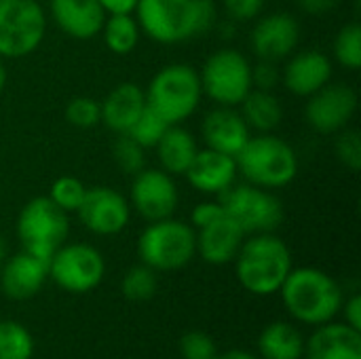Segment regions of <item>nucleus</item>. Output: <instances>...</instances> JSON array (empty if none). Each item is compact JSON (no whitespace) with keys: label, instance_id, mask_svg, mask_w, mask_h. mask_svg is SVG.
Wrapping results in <instances>:
<instances>
[{"label":"nucleus","instance_id":"f257e3e1","mask_svg":"<svg viewBox=\"0 0 361 359\" xmlns=\"http://www.w3.org/2000/svg\"><path fill=\"white\" fill-rule=\"evenodd\" d=\"M133 15L142 34L159 44H182L205 36L220 19L214 0H137Z\"/></svg>","mask_w":361,"mask_h":359},{"label":"nucleus","instance_id":"f03ea898","mask_svg":"<svg viewBox=\"0 0 361 359\" xmlns=\"http://www.w3.org/2000/svg\"><path fill=\"white\" fill-rule=\"evenodd\" d=\"M286 311L305 326H324L334 322L345 303L343 286L322 269H292L279 288Z\"/></svg>","mask_w":361,"mask_h":359},{"label":"nucleus","instance_id":"7ed1b4c3","mask_svg":"<svg viewBox=\"0 0 361 359\" xmlns=\"http://www.w3.org/2000/svg\"><path fill=\"white\" fill-rule=\"evenodd\" d=\"M235 277L254 296H273L294 269L288 243L275 233L247 235L235 256Z\"/></svg>","mask_w":361,"mask_h":359},{"label":"nucleus","instance_id":"20e7f679","mask_svg":"<svg viewBox=\"0 0 361 359\" xmlns=\"http://www.w3.org/2000/svg\"><path fill=\"white\" fill-rule=\"evenodd\" d=\"M144 95L146 106L167 125H182L199 110L203 99L199 70L184 61L167 63L154 72Z\"/></svg>","mask_w":361,"mask_h":359},{"label":"nucleus","instance_id":"39448f33","mask_svg":"<svg viewBox=\"0 0 361 359\" xmlns=\"http://www.w3.org/2000/svg\"><path fill=\"white\" fill-rule=\"evenodd\" d=\"M235 159L239 176H243L245 182L267 190L286 188L298 176L296 150L275 133L252 135Z\"/></svg>","mask_w":361,"mask_h":359},{"label":"nucleus","instance_id":"423d86ee","mask_svg":"<svg viewBox=\"0 0 361 359\" xmlns=\"http://www.w3.org/2000/svg\"><path fill=\"white\" fill-rule=\"evenodd\" d=\"M197 256V235L190 222L165 218L148 222L137 237V258L157 273H171L188 267Z\"/></svg>","mask_w":361,"mask_h":359},{"label":"nucleus","instance_id":"0eeeda50","mask_svg":"<svg viewBox=\"0 0 361 359\" xmlns=\"http://www.w3.org/2000/svg\"><path fill=\"white\" fill-rule=\"evenodd\" d=\"M15 235L23 252L49 262L70 235V214L57 207L49 197H34L17 216Z\"/></svg>","mask_w":361,"mask_h":359},{"label":"nucleus","instance_id":"6e6552de","mask_svg":"<svg viewBox=\"0 0 361 359\" xmlns=\"http://www.w3.org/2000/svg\"><path fill=\"white\" fill-rule=\"evenodd\" d=\"M203 97L216 106L239 108L252 87V61L237 49L224 47L214 51L199 70Z\"/></svg>","mask_w":361,"mask_h":359},{"label":"nucleus","instance_id":"1a4fd4ad","mask_svg":"<svg viewBox=\"0 0 361 359\" xmlns=\"http://www.w3.org/2000/svg\"><path fill=\"white\" fill-rule=\"evenodd\" d=\"M47 11L38 0H0V59L32 55L47 36Z\"/></svg>","mask_w":361,"mask_h":359},{"label":"nucleus","instance_id":"9d476101","mask_svg":"<svg viewBox=\"0 0 361 359\" xmlns=\"http://www.w3.org/2000/svg\"><path fill=\"white\" fill-rule=\"evenodd\" d=\"M224 212L241 226L245 235L275 233L283 224V205L273 190L250 182H235L218 197Z\"/></svg>","mask_w":361,"mask_h":359},{"label":"nucleus","instance_id":"9b49d317","mask_svg":"<svg viewBox=\"0 0 361 359\" xmlns=\"http://www.w3.org/2000/svg\"><path fill=\"white\" fill-rule=\"evenodd\" d=\"M106 275V260L91 243H63L49 260V279L70 294L95 290Z\"/></svg>","mask_w":361,"mask_h":359},{"label":"nucleus","instance_id":"f8f14e48","mask_svg":"<svg viewBox=\"0 0 361 359\" xmlns=\"http://www.w3.org/2000/svg\"><path fill=\"white\" fill-rule=\"evenodd\" d=\"M360 97L353 87L345 83H328L317 93L307 97L305 121L322 135H334L349 127L357 112Z\"/></svg>","mask_w":361,"mask_h":359},{"label":"nucleus","instance_id":"ddd939ff","mask_svg":"<svg viewBox=\"0 0 361 359\" xmlns=\"http://www.w3.org/2000/svg\"><path fill=\"white\" fill-rule=\"evenodd\" d=\"M129 205L146 222L171 218L180 205L176 178L163 169H142L133 176L129 188Z\"/></svg>","mask_w":361,"mask_h":359},{"label":"nucleus","instance_id":"4468645a","mask_svg":"<svg viewBox=\"0 0 361 359\" xmlns=\"http://www.w3.org/2000/svg\"><path fill=\"white\" fill-rule=\"evenodd\" d=\"M80 224L99 237H112L123 233L131 220L129 199L110 186H91L85 193L80 207L76 209Z\"/></svg>","mask_w":361,"mask_h":359},{"label":"nucleus","instance_id":"2eb2a0df","mask_svg":"<svg viewBox=\"0 0 361 359\" xmlns=\"http://www.w3.org/2000/svg\"><path fill=\"white\" fill-rule=\"evenodd\" d=\"M300 42V23L288 13H271L260 17L250 34V49L258 59L267 61H283L288 59Z\"/></svg>","mask_w":361,"mask_h":359},{"label":"nucleus","instance_id":"dca6fc26","mask_svg":"<svg viewBox=\"0 0 361 359\" xmlns=\"http://www.w3.org/2000/svg\"><path fill=\"white\" fill-rule=\"evenodd\" d=\"M332 59L324 51L305 49L288 57L286 66L281 68V83L290 93L298 97H309L326 87L332 80Z\"/></svg>","mask_w":361,"mask_h":359},{"label":"nucleus","instance_id":"f3484780","mask_svg":"<svg viewBox=\"0 0 361 359\" xmlns=\"http://www.w3.org/2000/svg\"><path fill=\"white\" fill-rule=\"evenodd\" d=\"M184 178L197 193L207 197H220L239 178L237 159L212 148H199Z\"/></svg>","mask_w":361,"mask_h":359},{"label":"nucleus","instance_id":"a211bd4d","mask_svg":"<svg viewBox=\"0 0 361 359\" xmlns=\"http://www.w3.org/2000/svg\"><path fill=\"white\" fill-rule=\"evenodd\" d=\"M47 279L49 262L23 250L8 256L0 267V292L15 303L34 298L44 288Z\"/></svg>","mask_w":361,"mask_h":359},{"label":"nucleus","instance_id":"6ab92c4d","mask_svg":"<svg viewBox=\"0 0 361 359\" xmlns=\"http://www.w3.org/2000/svg\"><path fill=\"white\" fill-rule=\"evenodd\" d=\"M250 138L252 131L237 108L216 106L201 121V140L205 148L237 157Z\"/></svg>","mask_w":361,"mask_h":359},{"label":"nucleus","instance_id":"aec40b11","mask_svg":"<svg viewBox=\"0 0 361 359\" xmlns=\"http://www.w3.org/2000/svg\"><path fill=\"white\" fill-rule=\"evenodd\" d=\"M197 235V256L207 264L222 267L235 260L243 239L247 237L241 226L224 212L209 224L195 229Z\"/></svg>","mask_w":361,"mask_h":359},{"label":"nucleus","instance_id":"412c9836","mask_svg":"<svg viewBox=\"0 0 361 359\" xmlns=\"http://www.w3.org/2000/svg\"><path fill=\"white\" fill-rule=\"evenodd\" d=\"M49 15L55 25L74 40L99 36L106 11L97 0H49Z\"/></svg>","mask_w":361,"mask_h":359},{"label":"nucleus","instance_id":"4be33fe9","mask_svg":"<svg viewBox=\"0 0 361 359\" xmlns=\"http://www.w3.org/2000/svg\"><path fill=\"white\" fill-rule=\"evenodd\" d=\"M302 359H361V332L345 322L317 326L305 341Z\"/></svg>","mask_w":361,"mask_h":359},{"label":"nucleus","instance_id":"5701e85b","mask_svg":"<svg viewBox=\"0 0 361 359\" xmlns=\"http://www.w3.org/2000/svg\"><path fill=\"white\" fill-rule=\"evenodd\" d=\"M99 108H102V125H106L116 135L127 133L146 108L144 87H140L133 80L118 83L99 102Z\"/></svg>","mask_w":361,"mask_h":359},{"label":"nucleus","instance_id":"b1692460","mask_svg":"<svg viewBox=\"0 0 361 359\" xmlns=\"http://www.w3.org/2000/svg\"><path fill=\"white\" fill-rule=\"evenodd\" d=\"M154 150H157L161 169L178 178V176H184L186 169L190 167L192 159L199 152V144L186 127L169 125L163 138L159 140V144L154 146Z\"/></svg>","mask_w":361,"mask_h":359},{"label":"nucleus","instance_id":"393cba45","mask_svg":"<svg viewBox=\"0 0 361 359\" xmlns=\"http://www.w3.org/2000/svg\"><path fill=\"white\" fill-rule=\"evenodd\" d=\"M258 358L260 359H302L305 339L300 330L288 322L269 324L258 336Z\"/></svg>","mask_w":361,"mask_h":359},{"label":"nucleus","instance_id":"a878e982","mask_svg":"<svg viewBox=\"0 0 361 359\" xmlns=\"http://www.w3.org/2000/svg\"><path fill=\"white\" fill-rule=\"evenodd\" d=\"M239 108L250 131L256 133H273L283 121V104L273 91L252 89Z\"/></svg>","mask_w":361,"mask_h":359},{"label":"nucleus","instance_id":"bb28decb","mask_svg":"<svg viewBox=\"0 0 361 359\" xmlns=\"http://www.w3.org/2000/svg\"><path fill=\"white\" fill-rule=\"evenodd\" d=\"M99 34L104 38V44L118 57L133 53L142 38V30L133 13L106 15V21Z\"/></svg>","mask_w":361,"mask_h":359},{"label":"nucleus","instance_id":"cd10ccee","mask_svg":"<svg viewBox=\"0 0 361 359\" xmlns=\"http://www.w3.org/2000/svg\"><path fill=\"white\" fill-rule=\"evenodd\" d=\"M34 339L30 330L11 320L0 322V359H32Z\"/></svg>","mask_w":361,"mask_h":359},{"label":"nucleus","instance_id":"c85d7f7f","mask_svg":"<svg viewBox=\"0 0 361 359\" xmlns=\"http://www.w3.org/2000/svg\"><path fill=\"white\" fill-rule=\"evenodd\" d=\"M332 53H334V59L355 72L361 68V25L357 21H351L347 25H343L336 36H334V42H332Z\"/></svg>","mask_w":361,"mask_h":359},{"label":"nucleus","instance_id":"c756f323","mask_svg":"<svg viewBox=\"0 0 361 359\" xmlns=\"http://www.w3.org/2000/svg\"><path fill=\"white\" fill-rule=\"evenodd\" d=\"M157 290H159L157 271H152L142 262L131 267L121 281V292L131 303H146L157 294Z\"/></svg>","mask_w":361,"mask_h":359},{"label":"nucleus","instance_id":"7c9ffc66","mask_svg":"<svg viewBox=\"0 0 361 359\" xmlns=\"http://www.w3.org/2000/svg\"><path fill=\"white\" fill-rule=\"evenodd\" d=\"M112 159L121 174L135 176L146 167V150L127 133H118V138L112 144Z\"/></svg>","mask_w":361,"mask_h":359},{"label":"nucleus","instance_id":"2f4dec72","mask_svg":"<svg viewBox=\"0 0 361 359\" xmlns=\"http://www.w3.org/2000/svg\"><path fill=\"white\" fill-rule=\"evenodd\" d=\"M89 186H85L78 178L74 176H61L57 178L51 188H49V199L61 207L66 214H76V209L80 207L82 199H85V193H87Z\"/></svg>","mask_w":361,"mask_h":359},{"label":"nucleus","instance_id":"473e14b6","mask_svg":"<svg viewBox=\"0 0 361 359\" xmlns=\"http://www.w3.org/2000/svg\"><path fill=\"white\" fill-rule=\"evenodd\" d=\"M167 123L157 114L152 112L148 106L144 108V112L140 114V118L131 125V129L127 131L129 138H133L144 150L148 148H154L159 144V140L163 138V133L167 131Z\"/></svg>","mask_w":361,"mask_h":359},{"label":"nucleus","instance_id":"72a5a7b5","mask_svg":"<svg viewBox=\"0 0 361 359\" xmlns=\"http://www.w3.org/2000/svg\"><path fill=\"white\" fill-rule=\"evenodd\" d=\"M66 121L76 127V129H93L102 123V108L99 102L89 97V95H80L68 102L66 106Z\"/></svg>","mask_w":361,"mask_h":359},{"label":"nucleus","instance_id":"f704fd0d","mask_svg":"<svg viewBox=\"0 0 361 359\" xmlns=\"http://www.w3.org/2000/svg\"><path fill=\"white\" fill-rule=\"evenodd\" d=\"M334 154L343 167L357 174L361 169V135L357 129L345 127L343 131L334 133Z\"/></svg>","mask_w":361,"mask_h":359},{"label":"nucleus","instance_id":"c9c22d12","mask_svg":"<svg viewBox=\"0 0 361 359\" xmlns=\"http://www.w3.org/2000/svg\"><path fill=\"white\" fill-rule=\"evenodd\" d=\"M180 355L182 359H214L218 355L216 343L205 332H186L180 341Z\"/></svg>","mask_w":361,"mask_h":359},{"label":"nucleus","instance_id":"e433bc0d","mask_svg":"<svg viewBox=\"0 0 361 359\" xmlns=\"http://www.w3.org/2000/svg\"><path fill=\"white\" fill-rule=\"evenodd\" d=\"M281 83V68L277 61L258 59V63H252V87L260 91H275Z\"/></svg>","mask_w":361,"mask_h":359},{"label":"nucleus","instance_id":"4c0bfd02","mask_svg":"<svg viewBox=\"0 0 361 359\" xmlns=\"http://www.w3.org/2000/svg\"><path fill=\"white\" fill-rule=\"evenodd\" d=\"M267 0H222V8L235 23H247L260 17Z\"/></svg>","mask_w":361,"mask_h":359},{"label":"nucleus","instance_id":"58836bf2","mask_svg":"<svg viewBox=\"0 0 361 359\" xmlns=\"http://www.w3.org/2000/svg\"><path fill=\"white\" fill-rule=\"evenodd\" d=\"M222 214H224V207H222V203L218 199L216 201H201L190 212V226L192 229H201V226L209 224L212 220H216Z\"/></svg>","mask_w":361,"mask_h":359},{"label":"nucleus","instance_id":"ea45409f","mask_svg":"<svg viewBox=\"0 0 361 359\" xmlns=\"http://www.w3.org/2000/svg\"><path fill=\"white\" fill-rule=\"evenodd\" d=\"M341 313H345V324L360 330L361 332V294H351L349 298H345Z\"/></svg>","mask_w":361,"mask_h":359},{"label":"nucleus","instance_id":"a19ab883","mask_svg":"<svg viewBox=\"0 0 361 359\" xmlns=\"http://www.w3.org/2000/svg\"><path fill=\"white\" fill-rule=\"evenodd\" d=\"M343 0H298V6L307 15H326L332 13Z\"/></svg>","mask_w":361,"mask_h":359},{"label":"nucleus","instance_id":"79ce46f5","mask_svg":"<svg viewBox=\"0 0 361 359\" xmlns=\"http://www.w3.org/2000/svg\"><path fill=\"white\" fill-rule=\"evenodd\" d=\"M99 6L106 11V15H118V13H133L137 6V0H97Z\"/></svg>","mask_w":361,"mask_h":359},{"label":"nucleus","instance_id":"37998d69","mask_svg":"<svg viewBox=\"0 0 361 359\" xmlns=\"http://www.w3.org/2000/svg\"><path fill=\"white\" fill-rule=\"evenodd\" d=\"M214 359H260L256 353H250V351H243V349H231V351H224V353H218Z\"/></svg>","mask_w":361,"mask_h":359},{"label":"nucleus","instance_id":"c03bdc74","mask_svg":"<svg viewBox=\"0 0 361 359\" xmlns=\"http://www.w3.org/2000/svg\"><path fill=\"white\" fill-rule=\"evenodd\" d=\"M6 258H8V245H6V239L0 235V267Z\"/></svg>","mask_w":361,"mask_h":359},{"label":"nucleus","instance_id":"a18cd8bd","mask_svg":"<svg viewBox=\"0 0 361 359\" xmlns=\"http://www.w3.org/2000/svg\"><path fill=\"white\" fill-rule=\"evenodd\" d=\"M6 80H8V74H6V68H4V63L0 59V95H2L4 87H6Z\"/></svg>","mask_w":361,"mask_h":359}]
</instances>
